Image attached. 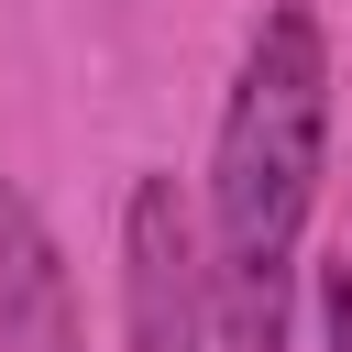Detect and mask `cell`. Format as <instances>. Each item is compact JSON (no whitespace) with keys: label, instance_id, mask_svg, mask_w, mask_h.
Masks as SVG:
<instances>
[{"label":"cell","instance_id":"obj_1","mask_svg":"<svg viewBox=\"0 0 352 352\" xmlns=\"http://www.w3.org/2000/svg\"><path fill=\"white\" fill-rule=\"evenodd\" d=\"M330 176V33L308 0H275L242 33L220 132H209V286H220V352H286L297 341V264Z\"/></svg>","mask_w":352,"mask_h":352},{"label":"cell","instance_id":"obj_2","mask_svg":"<svg viewBox=\"0 0 352 352\" xmlns=\"http://www.w3.org/2000/svg\"><path fill=\"white\" fill-rule=\"evenodd\" d=\"M121 352H220L209 220L154 165L121 187Z\"/></svg>","mask_w":352,"mask_h":352},{"label":"cell","instance_id":"obj_3","mask_svg":"<svg viewBox=\"0 0 352 352\" xmlns=\"http://www.w3.org/2000/svg\"><path fill=\"white\" fill-rule=\"evenodd\" d=\"M0 352H88L77 341V286L44 231V209L0 176Z\"/></svg>","mask_w":352,"mask_h":352},{"label":"cell","instance_id":"obj_4","mask_svg":"<svg viewBox=\"0 0 352 352\" xmlns=\"http://www.w3.org/2000/svg\"><path fill=\"white\" fill-rule=\"evenodd\" d=\"M319 319H330V352H352V242L319 253Z\"/></svg>","mask_w":352,"mask_h":352}]
</instances>
